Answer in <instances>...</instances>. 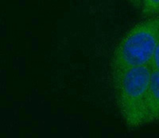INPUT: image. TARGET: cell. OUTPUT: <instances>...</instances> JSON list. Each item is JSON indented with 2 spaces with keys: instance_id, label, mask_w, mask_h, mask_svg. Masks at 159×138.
<instances>
[{
  "instance_id": "obj_1",
  "label": "cell",
  "mask_w": 159,
  "mask_h": 138,
  "mask_svg": "<svg viewBox=\"0 0 159 138\" xmlns=\"http://www.w3.org/2000/svg\"><path fill=\"white\" fill-rule=\"evenodd\" d=\"M150 66H141L111 73L116 104L130 129L146 125V106L151 78Z\"/></svg>"
},
{
  "instance_id": "obj_2",
  "label": "cell",
  "mask_w": 159,
  "mask_h": 138,
  "mask_svg": "<svg viewBox=\"0 0 159 138\" xmlns=\"http://www.w3.org/2000/svg\"><path fill=\"white\" fill-rule=\"evenodd\" d=\"M159 40V16L147 18L134 25L119 41L111 62V73L150 66Z\"/></svg>"
},
{
  "instance_id": "obj_3",
  "label": "cell",
  "mask_w": 159,
  "mask_h": 138,
  "mask_svg": "<svg viewBox=\"0 0 159 138\" xmlns=\"http://www.w3.org/2000/svg\"><path fill=\"white\" fill-rule=\"evenodd\" d=\"M159 121V73L152 69L146 106V125Z\"/></svg>"
},
{
  "instance_id": "obj_4",
  "label": "cell",
  "mask_w": 159,
  "mask_h": 138,
  "mask_svg": "<svg viewBox=\"0 0 159 138\" xmlns=\"http://www.w3.org/2000/svg\"><path fill=\"white\" fill-rule=\"evenodd\" d=\"M139 9L145 18L159 16V0H142Z\"/></svg>"
},
{
  "instance_id": "obj_5",
  "label": "cell",
  "mask_w": 159,
  "mask_h": 138,
  "mask_svg": "<svg viewBox=\"0 0 159 138\" xmlns=\"http://www.w3.org/2000/svg\"><path fill=\"white\" fill-rule=\"evenodd\" d=\"M150 67L153 70H155L159 73V40L157 42L155 51H154L153 59H152Z\"/></svg>"
},
{
  "instance_id": "obj_6",
  "label": "cell",
  "mask_w": 159,
  "mask_h": 138,
  "mask_svg": "<svg viewBox=\"0 0 159 138\" xmlns=\"http://www.w3.org/2000/svg\"><path fill=\"white\" fill-rule=\"evenodd\" d=\"M131 5H133L134 7L136 8H140V5H141V1L142 0H127Z\"/></svg>"
}]
</instances>
